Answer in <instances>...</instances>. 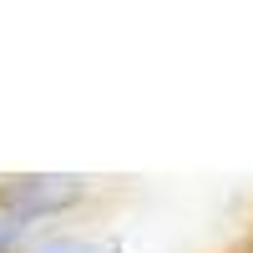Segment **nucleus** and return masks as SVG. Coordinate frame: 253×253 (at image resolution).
Here are the masks:
<instances>
[{
	"label": "nucleus",
	"instance_id": "nucleus-2",
	"mask_svg": "<svg viewBox=\"0 0 253 253\" xmlns=\"http://www.w3.org/2000/svg\"><path fill=\"white\" fill-rule=\"evenodd\" d=\"M20 253H122L117 243H101V238H81V233H51V238H36L31 248Z\"/></svg>",
	"mask_w": 253,
	"mask_h": 253
},
{
	"label": "nucleus",
	"instance_id": "nucleus-3",
	"mask_svg": "<svg viewBox=\"0 0 253 253\" xmlns=\"http://www.w3.org/2000/svg\"><path fill=\"white\" fill-rule=\"evenodd\" d=\"M31 238V223L15 213V203L0 193V253H20V243Z\"/></svg>",
	"mask_w": 253,
	"mask_h": 253
},
{
	"label": "nucleus",
	"instance_id": "nucleus-1",
	"mask_svg": "<svg viewBox=\"0 0 253 253\" xmlns=\"http://www.w3.org/2000/svg\"><path fill=\"white\" fill-rule=\"evenodd\" d=\"M0 193H5V198L15 203V213L36 228V223H46V218L71 213V208L91 193V182L76 177V172H36V177H15V182H5Z\"/></svg>",
	"mask_w": 253,
	"mask_h": 253
}]
</instances>
